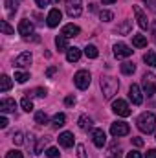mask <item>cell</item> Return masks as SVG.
<instances>
[{"mask_svg": "<svg viewBox=\"0 0 156 158\" xmlns=\"http://www.w3.org/2000/svg\"><path fill=\"white\" fill-rule=\"evenodd\" d=\"M136 123H138V129L142 132L151 134L156 127V116L153 112H143V114H140V118L136 119Z\"/></svg>", "mask_w": 156, "mask_h": 158, "instance_id": "1", "label": "cell"}, {"mask_svg": "<svg viewBox=\"0 0 156 158\" xmlns=\"http://www.w3.org/2000/svg\"><path fill=\"white\" fill-rule=\"evenodd\" d=\"M117 88H119L117 79L110 77V76L101 77V90H103V96H105L107 99H112V98L116 96V94H117Z\"/></svg>", "mask_w": 156, "mask_h": 158, "instance_id": "2", "label": "cell"}, {"mask_svg": "<svg viewBox=\"0 0 156 158\" xmlns=\"http://www.w3.org/2000/svg\"><path fill=\"white\" fill-rule=\"evenodd\" d=\"M112 112L121 116V118H127V116H130L132 110H130V107H129V103L125 99H114L112 101Z\"/></svg>", "mask_w": 156, "mask_h": 158, "instance_id": "3", "label": "cell"}, {"mask_svg": "<svg viewBox=\"0 0 156 158\" xmlns=\"http://www.w3.org/2000/svg\"><path fill=\"white\" fill-rule=\"evenodd\" d=\"M90 72L88 70H79L77 74L74 76V83H76V86H77L79 90H86L88 86H90Z\"/></svg>", "mask_w": 156, "mask_h": 158, "instance_id": "4", "label": "cell"}, {"mask_svg": "<svg viewBox=\"0 0 156 158\" xmlns=\"http://www.w3.org/2000/svg\"><path fill=\"white\" fill-rule=\"evenodd\" d=\"M129 132H130V127H129V123H125V121H116V123L110 125V134H112L114 138L127 136Z\"/></svg>", "mask_w": 156, "mask_h": 158, "instance_id": "5", "label": "cell"}, {"mask_svg": "<svg viewBox=\"0 0 156 158\" xmlns=\"http://www.w3.org/2000/svg\"><path fill=\"white\" fill-rule=\"evenodd\" d=\"M143 88L147 96H156V76L154 74H145L143 76Z\"/></svg>", "mask_w": 156, "mask_h": 158, "instance_id": "6", "label": "cell"}, {"mask_svg": "<svg viewBox=\"0 0 156 158\" xmlns=\"http://www.w3.org/2000/svg\"><path fill=\"white\" fill-rule=\"evenodd\" d=\"M66 13L68 17H79L83 13V7H81V0H66Z\"/></svg>", "mask_w": 156, "mask_h": 158, "instance_id": "7", "label": "cell"}, {"mask_svg": "<svg viewBox=\"0 0 156 158\" xmlns=\"http://www.w3.org/2000/svg\"><path fill=\"white\" fill-rule=\"evenodd\" d=\"M61 19H63V13H61L57 7H53V9L48 13V17H46V24H48L50 28H55V26H59Z\"/></svg>", "mask_w": 156, "mask_h": 158, "instance_id": "8", "label": "cell"}, {"mask_svg": "<svg viewBox=\"0 0 156 158\" xmlns=\"http://www.w3.org/2000/svg\"><path fill=\"white\" fill-rule=\"evenodd\" d=\"M132 52H134V50H130V48H129L127 44H123V42H116V44H114V55H116L117 59L130 57Z\"/></svg>", "mask_w": 156, "mask_h": 158, "instance_id": "9", "label": "cell"}, {"mask_svg": "<svg viewBox=\"0 0 156 158\" xmlns=\"http://www.w3.org/2000/svg\"><path fill=\"white\" fill-rule=\"evenodd\" d=\"M132 9H134V15H136V20H138V26H140L142 30H147V28H149V20H147V15L143 13V9H142L140 6H134Z\"/></svg>", "mask_w": 156, "mask_h": 158, "instance_id": "10", "label": "cell"}, {"mask_svg": "<svg viewBox=\"0 0 156 158\" xmlns=\"http://www.w3.org/2000/svg\"><path fill=\"white\" fill-rule=\"evenodd\" d=\"M17 30H18V33H20L24 39H28V37L33 33V24H31L28 19H22V20L18 22V28H17Z\"/></svg>", "mask_w": 156, "mask_h": 158, "instance_id": "11", "label": "cell"}, {"mask_svg": "<svg viewBox=\"0 0 156 158\" xmlns=\"http://www.w3.org/2000/svg\"><path fill=\"white\" fill-rule=\"evenodd\" d=\"M129 98H130V101H132L134 105H142V103H143V96H142V90H140L138 85H130V88H129Z\"/></svg>", "mask_w": 156, "mask_h": 158, "instance_id": "12", "label": "cell"}, {"mask_svg": "<svg viewBox=\"0 0 156 158\" xmlns=\"http://www.w3.org/2000/svg\"><path fill=\"white\" fill-rule=\"evenodd\" d=\"M92 142H94L96 147H103V145L107 143V134H105V131H103V129H94V131H92Z\"/></svg>", "mask_w": 156, "mask_h": 158, "instance_id": "13", "label": "cell"}, {"mask_svg": "<svg viewBox=\"0 0 156 158\" xmlns=\"http://www.w3.org/2000/svg\"><path fill=\"white\" fill-rule=\"evenodd\" d=\"M31 61H33L31 53H30V52H24V53H20V55L15 59V64H17L18 68H26V66L31 64Z\"/></svg>", "mask_w": 156, "mask_h": 158, "instance_id": "14", "label": "cell"}, {"mask_svg": "<svg viewBox=\"0 0 156 158\" xmlns=\"http://www.w3.org/2000/svg\"><path fill=\"white\" fill-rule=\"evenodd\" d=\"M79 26L76 24H66V26H63V31H61V35H64L66 39H72V37H77L79 35Z\"/></svg>", "mask_w": 156, "mask_h": 158, "instance_id": "15", "label": "cell"}, {"mask_svg": "<svg viewBox=\"0 0 156 158\" xmlns=\"http://www.w3.org/2000/svg\"><path fill=\"white\" fill-rule=\"evenodd\" d=\"M15 107H17L15 99H11V98L0 99V112H15Z\"/></svg>", "mask_w": 156, "mask_h": 158, "instance_id": "16", "label": "cell"}, {"mask_svg": "<svg viewBox=\"0 0 156 158\" xmlns=\"http://www.w3.org/2000/svg\"><path fill=\"white\" fill-rule=\"evenodd\" d=\"M59 145H63V147H72L74 145V134L72 132H68V131H64V132H61L59 134Z\"/></svg>", "mask_w": 156, "mask_h": 158, "instance_id": "17", "label": "cell"}, {"mask_svg": "<svg viewBox=\"0 0 156 158\" xmlns=\"http://www.w3.org/2000/svg\"><path fill=\"white\" fill-rule=\"evenodd\" d=\"M79 59H81V50L76 48V46L68 48V52H66V61H68V63H77Z\"/></svg>", "mask_w": 156, "mask_h": 158, "instance_id": "18", "label": "cell"}, {"mask_svg": "<svg viewBox=\"0 0 156 158\" xmlns=\"http://www.w3.org/2000/svg\"><path fill=\"white\" fill-rule=\"evenodd\" d=\"M55 46L59 52H68V42H66V37L64 35H57L55 37Z\"/></svg>", "mask_w": 156, "mask_h": 158, "instance_id": "19", "label": "cell"}, {"mask_svg": "<svg viewBox=\"0 0 156 158\" xmlns=\"http://www.w3.org/2000/svg\"><path fill=\"white\" fill-rule=\"evenodd\" d=\"M18 2H20V0H6V9H7V15H9V17H13V15L17 13Z\"/></svg>", "mask_w": 156, "mask_h": 158, "instance_id": "20", "label": "cell"}, {"mask_svg": "<svg viewBox=\"0 0 156 158\" xmlns=\"http://www.w3.org/2000/svg\"><path fill=\"white\" fill-rule=\"evenodd\" d=\"M121 74H125V76H132L134 72H136V66L132 64V63H129V61H125V63H121Z\"/></svg>", "mask_w": 156, "mask_h": 158, "instance_id": "21", "label": "cell"}, {"mask_svg": "<svg viewBox=\"0 0 156 158\" xmlns=\"http://www.w3.org/2000/svg\"><path fill=\"white\" fill-rule=\"evenodd\" d=\"M132 46H136V48H145V46H147V37H145V35H132Z\"/></svg>", "mask_w": 156, "mask_h": 158, "instance_id": "22", "label": "cell"}, {"mask_svg": "<svg viewBox=\"0 0 156 158\" xmlns=\"http://www.w3.org/2000/svg\"><path fill=\"white\" fill-rule=\"evenodd\" d=\"M79 127L83 129V131H86V129H90L92 127V118L90 116H86V114H83V116H79Z\"/></svg>", "mask_w": 156, "mask_h": 158, "instance_id": "23", "label": "cell"}, {"mask_svg": "<svg viewBox=\"0 0 156 158\" xmlns=\"http://www.w3.org/2000/svg\"><path fill=\"white\" fill-rule=\"evenodd\" d=\"M11 86H13V83H11V79L7 77V76L0 77V92H7Z\"/></svg>", "mask_w": 156, "mask_h": 158, "instance_id": "24", "label": "cell"}, {"mask_svg": "<svg viewBox=\"0 0 156 158\" xmlns=\"http://www.w3.org/2000/svg\"><path fill=\"white\" fill-rule=\"evenodd\" d=\"M51 123H53V127H63L64 123H66V116L63 114V112H57L53 119H51Z\"/></svg>", "mask_w": 156, "mask_h": 158, "instance_id": "25", "label": "cell"}, {"mask_svg": "<svg viewBox=\"0 0 156 158\" xmlns=\"http://www.w3.org/2000/svg\"><path fill=\"white\" fill-rule=\"evenodd\" d=\"M84 53H86L88 59H96V57L99 55V52H97V48H96L94 44H88V46L84 48Z\"/></svg>", "mask_w": 156, "mask_h": 158, "instance_id": "26", "label": "cell"}, {"mask_svg": "<svg viewBox=\"0 0 156 158\" xmlns=\"http://www.w3.org/2000/svg\"><path fill=\"white\" fill-rule=\"evenodd\" d=\"M143 61H145L149 66L156 68V53H154V52H147V53L143 55Z\"/></svg>", "mask_w": 156, "mask_h": 158, "instance_id": "27", "label": "cell"}, {"mask_svg": "<svg viewBox=\"0 0 156 158\" xmlns=\"http://www.w3.org/2000/svg\"><path fill=\"white\" fill-rule=\"evenodd\" d=\"M0 30H2V33H6V35H13V33H15V30L9 26L7 20H0Z\"/></svg>", "mask_w": 156, "mask_h": 158, "instance_id": "28", "label": "cell"}, {"mask_svg": "<svg viewBox=\"0 0 156 158\" xmlns=\"http://www.w3.org/2000/svg\"><path fill=\"white\" fill-rule=\"evenodd\" d=\"M48 142H50V138H48V136H44V138H39V143H37V147L33 149V153H35V155H40V153H42V147H44Z\"/></svg>", "mask_w": 156, "mask_h": 158, "instance_id": "29", "label": "cell"}, {"mask_svg": "<svg viewBox=\"0 0 156 158\" xmlns=\"http://www.w3.org/2000/svg\"><path fill=\"white\" fill-rule=\"evenodd\" d=\"M20 107H22L26 112H31V110H33V103H31V99H30V98H22Z\"/></svg>", "mask_w": 156, "mask_h": 158, "instance_id": "30", "label": "cell"}, {"mask_svg": "<svg viewBox=\"0 0 156 158\" xmlns=\"http://www.w3.org/2000/svg\"><path fill=\"white\" fill-rule=\"evenodd\" d=\"M129 31H130V22H129V20H123V24H121V26H117V33L127 35Z\"/></svg>", "mask_w": 156, "mask_h": 158, "instance_id": "31", "label": "cell"}, {"mask_svg": "<svg viewBox=\"0 0 156 158\" xmlns=\"http://www.w3.org/2000/svg\"><path fill=\"white\" fill-rule=\"evenodd\" d=\"M30 79V74H26V72H15V81L17 83H26Z\"/></svg>", "mask_w": 156, "mask_h": 158, "instance_id": "32", "label": "cell"}, {"mask_svg": "<svg viewBox=\"0 0 156 158\" xmlns=\"http://www.w3.org/2000/svg\"><path fill=\"white\" fill-rule=\"evenodd\" d=\"M46 121H48V116H46V112H42V110H40V112H37V114H35V123H39V125H44Z\"/></svg>", "mask_w": 156, "mask_h": 158, "instance_id": "33", "label": "cell"}, {"mask_svg": "<svg viewBox=\"0 0 156 158\" xmlns=\"http://www.w3.org/2000/svg\"><path fill=\"white\" fill-rule=\"evenodd\" d=\"M99 19H101L103 22H110V20L114 19V15H112L110 11H101V13H99Z\"/></svg>", "mask_w": 156, "mask_h": 158, "instance_id": "34", "label": "cell"}, {"mask_svg": "<svg viewBox=\"0 0 156 158\" xmlns=\"http://www.w3.org/2000/svg\"><path fill=\"white\" fill-rule=\"evenodd\" d=\"M13 142H15L17 145H22V143H24V134H22V132H15V134H13Z\"/></svg>", "mask_w": 156, "mask_h": 158, "instance_id": "35", "label": "cell"}, {"mask_svg": "<svg viewBox=\"0 0 156 158\" xmlns=\"http://www.w3.org/2000/svg\"><path fill=\"white\" fill-rule=\"evenodd\" d=\"M59 155H61V153H59L57 147H50V149L46 151V156H50V158H57Z\"/></svg>", "mask_w": 156, "mask_h": 158, "instance_id": "36", "label": "cell"}, {"mask_svg": "<svg viewBox=\"0 0 156 158\" xmlns=\"http://www.w3.org/2000/svg\"><path fill=\"white\" fill-rule=\"evenodd\" d=\"M28 94H33V96H37V98H44V96H46V88H35V90H31V92H28Z\"/></svg>", "mask_w": 156, "mask_h": 158, "instance_id": "37", "label": "cell"}, {"mask_svg": "<svg viewBox=\"0 0 156 158\" xmlns=\"http://www.w3.org/2000/svg\"><path fill=\"white\" fill-rule=\"evenodd\" d=\"M77 158H86V151H84V145H81V143H77Z\"/></svg>", "mask_w": 156, "mask_h": 158, "instance_id": "38", "label": "cell"}, {"mask_svg": "<svg viewBox=\"0 0 156 158\" xmlns=\"http://www.w3.org/2000/svg\"><path fill=\"white\" fill-rule=\"evenodd\" d=\"M64 105H66V107H74V105H76V98H74V96H66V98H64Z\"/></svg>", "mask_w": 156, "mask_h": 158, "instance_id": "39", "label": "cell"}, {"mask_svg": "<svg viewBox=\"0 0 156 158\" xmlns=\"http://www.w3.org/2000/svg\"><path fill=\"white\" fill-rule=\"evenodd\" d=\"M6 158H24V156H22L20 151H9V153L6 155Z\"/></svg>", "mask_w": 156, "mask_h": 158, "instance_id": "40", "label": "cell"}, {"mask_svg": "<svg viewBox=\"0 0 156 158\" xmlns=\"http://www.w3.org/2000/svg\"><path fill=\"white\" fill-rule=\"evenodd\" d=\"M145 4H147V7L151 9V11H154L156 13V0H143Z\"/></svg>", "mask_w": 156, "mask_h": 158, "instance_id": "41", "label": "cell"}, {"mask_svg": "<svg viewBox=\"0 0 156 158\" xmlns=\"http://www.w3.org/2000/svg\"><path fill=\"white\" fill-rule=\"evenodd\" d=\"M127 158H143V156H142V153H138V151H130V153L127 155Z\"/></svg>", "mask_w": 156, "mask_h": 158, "instance_id": "42", "label": "cell"}, {"mask_svg": "<svg viewBox=\"0 0 156 158\" xmlns=\"http://www.w3.org/2000/svg\"><path fill=\"white\" fill-rule=\"evenodd\" d=\"M55 72H57V66H50V68L46 70V76H48V77H51Z\"/></svg>", "mask_w": 156, "mask_h": 158, "instance_id": "43", "label": "cell"}, {"mask_svg": "<svg viewBox=\"0 0 156 158\" xmlns=\"http://www.w3.org/2000/svg\"><path fill=\"white\" fill-rule=\"evenodd\" d=\"M7 123H9V121H7L6 116H0V127H2V129H6V127H7Z\"/></svg>", "mask_w": 156, "mask_h": 158, "instance_id": "44", "label": "cell"}, {"mask_svg": "<svg viewBox=\"0 0 156 158\" xmlns=\"http://www.w3.org/2000/svg\"><path fill=\"white\" fill-rule=\"evenodd\" d=\"M132 143H134L136 147H142V145H143V140H142V138H132Z\"/></svg>", "mask_w": 156, "mask_h": 158, "instance_id": "45", "label": "cell"}, {"mask_svg": "<svg viewBox=\"0 0 156 158\" xmlns=\"http://www.w3.org/2000/svg\"><path fill=\"white\" fill-rule=\"evenodd\" d=\"M48 2H50V0H35V4H37L39 7H46V6H48Z\"/></svg>", "mask_w": 156, "mask_h": 158, "instance_id": "46", "label": "cell"}, {"mask_svg": "<svg viewBox=\"0 0 156 158\" xmlns=\"http://www.w3.org/2000/svg\"><path fill=\"white\" fill-rule=\"evenodd\" d=\"M145 158H156V149H151V151H147Z\"/></svg>", "mask_w": 156, "mask_h": 158, "instance_id": "47", "label": "cell"}, {"mask_svg": "<svg viewBox=\"0 0 156 158\" xmlns=\"http://www.w3.org/2000/svg\"><path fill=\"white\" fill-rule=\"evenodd\" d=\"M101 2H103V4H114L116 0H101Z\"/></svg>", "mask_w": 156, "mask_h": 158, "instance_id": "48", "label": "cell"}, {"mask_svg": "<svg viewBox=\"0 0 156 158\" xmlns=\"http://www.w3.org/2000/svg\"><path fill=\"white\" fill-rule=\"evenodd\" d=\"M51 2H55V4H59V2H61V0H51Z\"/></svg>", "mask_w": 156, "mask_h": 158, "instance_id": "49", "label": "cell"}, {"mask_svg": "<svg viewBox=\"0 0 156 158\" xmlns=\"http://www.w3.org/2000/svg\"><path fill=\"white\" fill-rule=\"evenodd\" d=\"M110 158H119V156H110Z\"/></svg>", "mask_w": 156, "mask_h": 158, "instance_id": "50", "label": "cell"}]
</instances>
